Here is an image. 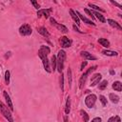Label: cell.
Masks as SVG:
<instances>
[{"instance_id": "1", "label": "cell", "mask_w": 122, "mask_h": 122, "mask_svg": "<svg viewBox=\"0 0 122 122\" xmlns=\"http://www.w3.org/2000/svg\"><path fill=\"white\" fill-rule=\"evenodd\" d=\"M66 57H67V54H66L65 51L60 50L56 56V69H57V71L60 73L62 72V71L64 69V63H65Z\"/></svg>"}, {"instance_id": "2", "label": "cell", "mask_w": 122, "mask_h": 122, "mask_svg": "<svg viewBox=\"0 0 122 122\" xmlns=\"http://www.w3.org/2000/svg\"><path fill=\"white\" fill-rule=\"evenodd\" d=\"M0 112L3 114V116L6 119H8V121H10V122L13 121V118H12V115H11L10 108H8V106H6L2 101H0Z\"/></svg>"}, {"instance_id": "3", "label": "cell", "mask_w": 122, "mask_h": 122, "mask_svg": "<svg viewBox=\"0 0 122 122\" xmlns=\"http://www.w3.org/2000/svg\"><path fill=\"white\" fill-rule=\"evenodd\" d=\"M96 68H97V66H92V67H91L90 69H88V70L81 75V77H80V79H79V89H83V87H84V85H85V82H86V80H87L88 75H89L92 71H93Z\"/></svg>"}, {"instance_id": "4", "label": "cell", "mask_w": 122, "mask_h": 122, "mask_svg": "<svg viewBox=\"0 0 122 122\" xmlns=\"http://www.w3.org/2000/svg\"><path fill=\"white\" fill-rule=\"evenodd\" d=\"M96 99H97V97H96L95 94H92V93L89 94V95L86 96V98H85V104H86V106H87L88 108L92 109V108L95 105Z\"/></svg>"}, {"instance_id": "5", "label": "cell", "mask_w": 122, "mask_h": 122, "mask_svg": "<svg viewBox=\"0 0 122 122\" xmlns=\"http://www.w3.org/2000/svg\"><path fill=\"white\" fill-rule=\"evenodd\" d=\"M31 32H32L31 28H30V26L28 25V24H24V25H22V26L19 28V33H20L22 36H29V35L31 34Z\"/></svg>"}, {"instance_id": "6", "label": "cell", "mask_w": 122, "mask_h": 122, "mask_svg": "<svg viewBox=\"0 0 122 122\" xmlns=\"http://www.w3.org/2000/svg\"><path fill=\"white\" fill-rule=\"evenodd\" d=\"M50 52H51L50 48H49L48 46L42 45V46L40 47L39 51H38V56H39L41 59H43V58L47 57V56L49 55V53H50Z\"/></svg>"}, {"instance_id": "7", "label": "cell", "mask_w": 122, "mask_h": 122, "mask_svg": "<svg viewBox=\"0 0 122 122\" xmlns=\"http://www.w3.org/2000/svg\"><path fill=\"white\" fill-rule=\"evenodd\" d=\"M50 20H51V23L52 24V25H54L60 31H62V32H64V33H67L68 31H69V30H68V28L66 27V26H64V25H61V24H58L56 21H55V19H53L52 17H51L50 18Z\"/></svg>"}, {"instance_id": "8", "label": "cell", "mask_w": 122, "mask_h": 122, "mask_svg": "<svg viewBox=\"0 0 122 122\" xmlns=\"http://www.w3.org/2000/svg\"><path fill=\"white\" fill-rule=\"evenodd\" d=\"M52 10V9H43V10H37V16L40 17H45V18H49L50 17V13Z\"/></svg>"}, {"instance_id": "9", "label": "cell", "mask_w": 122, "mask_h": 122, "mask_svg": "<svg viewBox=\"0 0 122 122\" xmlns=\"http://www.w3.org/2000/svg\"><path fill=\"white\" fill-rule=\"evenodd\" d=\"M101 78H102V75L100 73H94L92 76V78H91V84H90V86L91 87H94L95 85H97L100 82Z\"/></svg>"}, {"instance_id": "10", "label": "cell", "mask_w": 122, "mask_h": 122, "mask_svg": "<svg viewBox=\"0 0 122 122\" xmlns=\"http://www.w3.org/2000/svg\"><path fill=\"white\" fill-rule=\"evenodd\" d=\"M60 45L62 48H69L71 45V41L67 36H62L60 38Z\"/></svg>"}, {"instance_id": "11", "label": "cell", "mask_w": 122, "mask_h": 122, "mask_svg": "<svg viewBox=\"0 0 122 122\" xmlns=\"http://www.w3.org/2000/svg\"><path fill=\"white\" fill-rule=\"evenodd\" d=\"M75 13L77 14V16L79 17V19L80 20H82V21H84V23H86V24H88V25H92V26H95V23H93L92 22V20H90V19H88L86 16H84V15H82L79 11H75Z\"/></svg>"}, {"instance_id": "12", "label": "cell", "mask_w": 122, "mask_h": 122, "mask_svg": "<svg viewBox=\"0 0 122 122\" xmlns=\"http://www.w3.org/2000/svg\"><path fill=\"white\" fill-rule=\"evenodd\" d=\"M3 95H4L5 99H6V102H7V106L10 108V112H13V105H12V102H11V99H10V95L8 94V92H7L6 91H4V92H3Z\"/></svg>"}, {"instance_id": "13", "label": "cell", "mask_w": 122, "mask_h": 122, "mask_svg": "<svg viewBox=\"0 0 122 122\" xmlns=\"http://www.w3.org/2000/svg\"><path fill=\"white\" fill-rule=\"evenodd\" d=\"M80 55H81L85 60H96V57H95V56H93L92 53H90L89 51H81Z\"/></svg>"}, {"instance_id": "14", "label": "cell", "mask_w": 122, "mask_h": 122, "mask_svg": "<svg viewBox=\"0 0 122 122\" xmlns=\"http://www.w3.org/2000/svg\"><path fill=\"white\" fill-rule=\"evenodd\" d=\"M42 62H43V66H44V69L47 72H51V68L50 66V61L48 59V57H45L42 59Z\"/></svg>"}, {"instance_id": "15", "label": "cell", "mask_w": 122, "mask_h": 122, "mask_svg": "<svg viewBox=\"0 0 122 122\" xmlns=\"http://www.w3.org/2000/svg\"><path fill=\"white\" fill-rule=\"evenodd\" d=\"M107 22L109 23V25H110L111 27H112V28H114V29H117V30H122V27L120 26V24L117 23L116 21H114L113 19H108Z\"/></svg>"}, {"instance_id": "16", "label": "cell", "mask_w": 122, "mask_h": 122, "mask_svg": "<svg viewBox=\"0 0 122 122\" xmlns=\"http://www.w3.org/2000/svg\"><path fill=\"white\" fill-rule=\"evenodd\" d=\"M92 13L93 14V16H95L101 23H105L106 22V19H105V17H104V15H102L99 11H96V10H92Z\"/></svg>"}, {"instance_id": "17", "label": "cell", "mask_w": 122, "mask_h": 122, "mask_svg": "<svg viewBox=\"0 0 122 122\" xmlns=\"http://www.w3.org/2000/svg\"><path fill=\"white\" fill-rule=\"evenodd\" d=\"M37 31L40 34H42L43 36H45V37H50V33H49L48 30L45 27H39V28H37Z\"/></svg>"}, {"instance_id": "18", "label": "cell", "mask_w": 122, "mask_h": 122, "mask_svg": "<svg viewBox=\"0 0 122 122\" xmlns=\"http://www.w3.org/2000/svg\"><path fill=\"white\" fill-rule=\"evenodd\" d=\"M70 14H71V18L73 19V21L76 23V25H77V26L80 25V19H79V17L77 16V14L75 13V11H73V10L71 9V10H70Z\"/></svg>"}, {"instance_id": "19", "label": "cell", "mask_w": 122, "mask_h": 122, "mask_svg": "<svg viewBox=\"0 0 122 122\" xmlns=\"http://www.w3.org/2000/svg\"><path fill=\"white\" fill-rule=\"evenodd\" d=\"M112 89L116 92H121L122 91V83L120 81H115L112 84Z\"/></svg>"}, {"instance_id": "20", "label": "cell", "mask_w": 122, "mask_h": 122, "mask_svg": "<svg viewBox=\"0 0 122 122\" xmlns=\"http://www.w3.org/2000/svg\"><path fill=\"white\" fill-rule=\"evenodd\" d=\"M98 43H99L101 46L105 47V48H109V47H110V41L107 40L106 38H99V39H98Z\"/></svg>"}, {"instance_id": "21", "label": "cell", "mask_w": 122, "mask_h": 122, "mask_svg": "<svg viewBox=\"0 0 122 122\" xmlns=\"http://www.w3.org/2000/svg\"><path fill=\"white\" fill-rule=\"evenodd\" d=\"M102 53L104 55H107V56H117L118 55V53L116 51H110V50H104V51H102Z\"/></svg>"}, {"instance_id": "22", "label": "cell", "mask_w": 122, "mask_h": 122, "mask_svg": "<svg viewBox=\"0 0 122 122\" xmlns=\"http://www.w3.org/2000/svg\"><path fill=\"white\" fill-rule=\"evenodd\" d=\"M71 112V98L70 96L67 97V101H66V107H65V113L69 114Z\"/></svg>"}, {"instance_id": "23", "label": "cell", "mask_w": 122, "mask_h": 122, "mask_svg": "<svg viewBox=\"0 0 122 122\" xmlns=\"http://www.w3.org/2000/svg\"><path fill=\"white\" fill-rule=\"evenodd\" d=\"M109 97H110L111 101H112V103H114V104L118 103L119 100H120V99H119V96L116 95V94H114V93H110V94H109Z\"/></svg>"}, {"instance_id": "24", "label": "cell", "mask_w": 122, "mask_h": 122, "mask_svg": "<svg viewBox=\"0 0 122 122\" xmlns=\"http://www.w3.org/2000/svg\"><path fill=\"white\" fill-rule=\"evenodd\" d=\"M51 71H55L56 70V56L55 55H52L51 59Z\"/></svg>"}, {"instance_id": "25", "label": "cell", "mask_w": 122, "mask_h": 122, "mask_svg": "<svg viewBox=\"0 0 122 122\" xmlns=\"http://www.w3.org/2000/svg\"><path fill=\"white\" fill-rule=\"evenodd\" d=\"M89 7H90V8H92V9H93V10H96V11H101V12H105V10H103V9L99 8L98 6H96V5H94V4L89 3Z\"/></svg>"}, {"instance_id": "26", "label": "cell", "mask_w": 122, "mask_h": 122, "mask_svg": "<svg viewBox=\"0 0 122 122\" xmlns=\"http://www.w3.org/2000/svg\"><path fill=\"white\" fill-rule=\"evenodd\" d=\"M98 84H99V86H98L99 90H105V89L107 88V85H108V81H107V80H103V81L99 82Z\"/></svg>"}, {"instance_id": "27", "label": "cell", "mask_w": 122, "mask_h": 122, "mask_svg": "<svg viewBox=\"0 0 122 122\" xmlns=\"http://www.w3.org/2000/svg\"><path fill=\"white\" fill-rule=\"evenodd\" d=\"M71 80H72V76H71V70L69 68L68 69V82H69V87H71Z\"/></svg>"}, {"instance_id": "28", "label": "cell", "mask_w": 122, "mask_h": 122, "mask_svg": "<svg viewBox=\"0 0 122 122\" xmlns=\"http://www.w3.org/2000/svg\"><path fill=\"white\" fill-rule=\"evenodd\" d=\"M5 82H6L7 85L10 84V71H5Z\"/></svg>"}, {"instance_id": "29", "label": "cell", "mask_w": 122, "mask_h": 122, "mask_svg": "<svg viewBox=\"0 0 122 122\" xmlns=\"http://www.w3.org/2000/svg\"><path fill=\"white\" fill-rule=\"evenodd\" d=\"M80 113L82 114V116H83L84 120H85L86 122H88V121H89V115H88V113H87L85 111H83V110H81V111H80Z\"/></svg>"}, {"instance_id": "30", "label": "cell", "mask_w": 122, "mask_h": 122, "mask_svg": "<svg viewBox=\"0 0 122 122\" xmlns=\"http://www.w3.org/2000/svg\"><path fill=\"white\" fill-rule=\"evenodd\" d=\"M60 88H61V91L64 92V75H63V73H61V76H60Z\"/></svg>"}, {"instance_id": "31", "label": "cell", "mask_w": 122, "mask_h": 122, "mask_svg": "<svg viewBox=\"0 0 122 122\" xmlns=\"http://www.w3.org/2000/svg\"><path fill=\"white\" fill-rule=\"evenodd\" d=\"M99 100L101 101L102 103V106H106L107 105V99L104 95H99Z\"/></svg>"}, {"instance_id": "32", "label": "cell", "mask_w": 122, "mask_h": 122, "mask_svg": "<svg viewBox=\"0 0 122 122\" xmlns=\"http://www.w3.org/2000/svg\"><path fill=\"white\" fill-rule=\"evenodd\" d=\"M30 3L32 4V6H33L36 10H40V5L38 4L37 0H30Z\"/></svg>"}, {"instance_id": "33", "label": "cell", "mask_w": 122, "mask_h": 122, "mask_svg": "<svg viewBox=\"0 0 122 122\" xmlns=\"http://www.w3.org/2000/svg\"><path fill=\"white\" fill-rule=\"evenodd\" d=\"M112 121L120 122V121H121V119H120V117H119V116H112V117H111V118H109V120H108V122H112Z\"/></svg>"}, {"instance_id": "34", "label": "cell", "mask_w": 122, "mask_h": 122, "mask_svg": "<svg viewBox=\"0 0 122 122\" xmlns=\"http://www.w3.org/2000/svg\"><path fill=\"white\" fill-rule=\"evenodd\" d=\"M84 11H85V12H86V13H87V14H88L90 17H92V19H94V16H93V14L92 13V11H91L89 9L85 8V9H84Z\"/></svg>"}, {"instance_id": "35", "label": "cell", "mask_w": 122, "mask_h": 122, "mask_svg": "<svg viewBox=\"0 0 122 122\" xmlns=\"http://www.w3.org/2000/svg\"><path fill=\"white\" fill-rule=\"evenodd\" d=\"M110 2L112 4V5H114V6H116L118 9H120V10H122V6L120 5V4H118L117 2H115V1H113V0H110Z\"/></svg>"}, {"instance_id": "36", "label": "cell", "mask_w": 122, "mask_h": 122, "mask_svg": "<svg viewBox=\"0 0 122 122\" xmlns=\"http://www.w3.org/2000/svg\"><path fill=\"white\" fill-rule=\"evenodd\" d=\"M87 64H88V62H87V61H83V62H82V64H81V66H80V71H83V70H84V68L87 66Z\"/></svg>"}, {"instance_id": "37", "label": "cell", "mask_w": 122, "mask_h": 122, "mask_svg": "<svg viewBox=\"0 0 122 122\" xmlns=\"http://www.w3.org/2000/svg\"><path fill=\"white\" fill-rule=\"evenodd\" d=\"M73 29H74V30L75 31H77V32H80V33H83V31H81L77 27H76V25H73Z\"/></svg>"}, {"instance_id": "38", "label": "cell", "mask_w": 122, "mask_h": 122, "mask_svg": "<svg viewBox=\"0 0 122 122\" xmlns=\"http://www.w3.org/2000/svg\"><path fill=\"white\" fill-rule=\"evenodd\" d=\"M92 121H93V122H94V121H99V122H100V121H101V118H100V117H95V118L92 119Z\"/></svg>"}, {"instance_id": "39", "label": "cell", "mask_w": 122, "mask_h": 122, "mask_svg": "<svg viewBox=\"0 0 122 122\" xmlns=\"http://www.w3.org/2000/svg\"><path fill=\"white\" fill-rule=\"evenodd\" d=\"M114 73H115V72H114V71H112V70H111V71H110V74H112H112H114Z\"/></svg>"}]
</instances>
